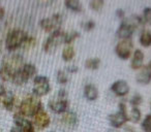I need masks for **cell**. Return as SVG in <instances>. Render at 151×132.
I'll list each match as a JSON object with an SVG mask.
<instances>
[{
  "label": "cell",
  "mask_w": 151,
  "mask_h": 132,
  "mask_svg": "<svg viewBox=\"0 0 151 132\" xmlns=\"http://www.w3.org/2000/svg\"><path fill=\"white\" fill-rule=\"evenodd\" d=\"M16 104V97L12 92H6V94L3 96V105L6 111H13Z\"/></svg>",
  "instance_id": "ac0fdd59"
},
{
  "label": "cell",
  "mask_w": 151,
  "mask_h": 132,
  "mask_svg": "<svg viewBox=\"0 0 151 132\" xmlns=\"http://www.w3.org/2000/svg\"><path fill=\"white\" fill-rule=\"evenodd\" d=\"M63 34L64 32L61 30H56V31L52 32L50 34L47 40L44 44V51L46 53H53L55 52L57 48L60 46L61 44H63Z\"/></svg>",
  "instance_id": "52a82bcc"
},
{
  "label": "cell",
  "mask_w": 151,
  "mask_h": 132,
  "mask_svg": "<svg viewBox=\"0 0 151 132\" xmlns=\"http://www.w3.org/2000/svg\"><path fill=\"white\" fill-rule=\"evenodd\" d=\"M139 40H140L141 46H143L144 48H148V46H151V32L150 31H143L141 33L140 37H139Z\"/></svg>",
  "instance_id": "ffe728a7"
},
{
  "label": "cell",
  "mask_w": 151,
  "mask_h": 132,
  "mask_svg": "<svg viewBox=\"0 0 151 132\" xmlns=\"http://www.w3.org/2000/svg\"><path fill=\"white\" fill-rule=\"evenodd\" d=\"M21 71H22V73H23V76H25L26 80L29 81L30 78H35L37 69H36V67L33 64H31V63H27V64H24L23 66H22Z\"/></svg>",
  "instance_id": "2e32d148"
},
{
  "label": "cell",
  "mask_w": 151,
  "mask_h": 132,
  "mask_svg": "<svg viewBox=\"0 0 151 132\" xmlns=\"http://www.w3.org/2000/svg\"><path fill=\"white\" fill-rule=\"evenodd\" d=\"M142 96H141L140 94H138V93H136V94H134V96L132 97V99H130V103H132V106L134 107H138L139 105L142 103Z\"/></svg>",
  "instance_id": "4dcf8cb0"
},
{
  "label": "cell",
  "mask_w": 151,
  "mask_h": 132,
  "mask_svg": "<svg viewBox=\"0 0 151 132\" xmlns=\"http://www.w3.org/2000/svg\"><path fill=\"white\" fill-rule=\"evenodd\" d=\"M64 5L73 13H81L83 11V5L80 0H64Z\"/></svg>",
  "instance_id": "e0dca14e"
},
{
  "label": "cell",
  "mask_w": 151,
  "mask_h": 132,
  "mask_svg": "<svg viewBox=\"0 0 151 132\" xmlns=\"http://www.w3.org/2000/svg\"><path fill=\"white\" fill-rule=\"evenodd\" d=\"M132 49H134V44H132L130 38L121 39L116 44L115 53L121 60H127L132 55Z\"/></svg>",
  "instance_id": "ba28073f"
},
{
  "label": "cell",
  "mask_w": 151,
  "mask_h": 132,
  "mask_svg": "<svg viewBox=\"0 0 151 132\" xmlns=\"http://www.w3.org/2000/svg\"><path fill=\"white\" fill-rule=\"evenodd\" d=\"M33 95L36 97H42L51 91L49 78L44 76H36L33 80Z\"/></svg>",
  "instance_id": "5b68a950"
},
{
  "label": "cell",
  "mask_w": 151,
  "mask_h": 132,
  "mask_svg": "<svg viewBox=\"0 0 151 132\" xmlns=\"http://www.w3.org/2000/svg\"><path fill=\"white\" fill-rule=\"evenodd\" d=\"M33 117H34V126H35L37 129L44 130L49 127V125H50V123H51L50 116L48 115V113H47L42 107L33 116Z\"/></svg>",
  "instance_id": "30bf717a"
},
{
  "label": "cell",
  "mask_w": 151,
  "mask_h": 132,
  "mask_svg": "<svg viewBox=\"0 0 151 132\" xmlns=\"http://www.w3.org/2000/svg\"><path fill=\"white\" fill-rule=\"evenodd\" d=\"M125 132H136V131H134V129L132 127H130V126H127V127L125 128Z\"/></svg>",
  "instance_id": "d590c367"
},
{
  "label": "cell",
  "mask_w": 151,
  "mask_h": 132,
  "mask_svg": "<svg viewBox=\"0 0 151 132\" xmlns=\"http://www.w3.org/2000/svg\"><path fill=\"white\" fill-rule=\"evenodd\" d=\"M23 65H24L23 58L20 55H13V56L6 57V58H4V60L2 62V66L6 67L13 73H15L19 69H21Z\"/></svg>",
  "instance_id": "9c48e42d"
},
{
  "label": "cell",
  "mask_w": 151,
  "mask_h": 132,
  "mask_svg": "<svg viewBox=\"0 0 151 132\" xmlns=\"http://www.w3.org/2000/svg\"><path fill=\"white\" fill-rule=\"evenodd\" d=\"M75 55H76V52L73 46L67 44V46H64V49H63V51H62V59L65 62H69V61L73 60Z\"/></svg>",
  "instance_id": "d6986e66"
},
{
  "label": "cell",
  "mask_w": 151,
  "mask_h": 132,
  "mask_svg": "<svg viewBox=\"0 0 151 132\" xmlns=\"http://www.w3.org/2000/svg\"><path fill=\"white\" fill-rule=\"evenodd\" d=\"M110 125L114 128H121L128 121L127 107L124 102L119 103V109L115 113L109 116Z\"/></svg>",
  "instance_id": "277c9868"
},
{
  "label": "cell",
  "mask_w": 151,
  "mask_h": 132,
  "mask_svg": "<svg viewBox=\"0 0 151 132\" xmlns=\"http://www.w3.org/2000/svg\"><path fill=\"white\" fill-rule=\"evenodd\" d=\"M57 82L59 84H62V85H65L67 82H68V76L65 71L63 70H59L57 72Z\"/></svg>",
  "instance_id": "4316f807"
},
{
  "label": "cell",
  "mask_w": 151,
  "mask_h": 132,
  "mask_svg": "<svg viewBox=\"0 0 151 132\" xmlns=\"http://www.w3.org/2000/svg\"><path fill=\"white\" fill-rule=\"evenodd\" d=\"M141 128L144 132H151V115L146 116L141 124Z\"/></svg>",
  "instance_id": "484cf974"
},
{
  "label": "cell",
  "mask_w": 151,
  "mask_h": 132,
  "mask_svg": "<svg viewBox=\"0 0 151 132\" xmlns=\"http://www.w3.org/2000/svg\"><path fill=\"white\" fill-rule=\"evenodd\" d=\"M116 16H117V18H119V19H123V18L125 17V11L121 9H117V11H116Z\"/></svg>",
  "instance_id": "d6a6232c"
},
{
  "label": "cell",
  "mask_w": 151,
  "mask_h": 132,
  "mask_svg": "<svg viewBox=\"0 0 151 132\" xmlns=\"http://www.w3.org/2000/svg\"><path fill=\"white\" fill-rule=\"evenodd\" d=\"M81 26H82V28L85 31H91V30L94 29L95 23L92 20H88V21H86V22H83V23L81 24Z\"/></svg>",
  "instance_id": "f546056e"
},
{
  "label": "cell",
  "mask_w": 151,
  "mask_h": 132,
  "mask_svg": "<svg viewBox=\"0 0 151 132\" xmlns=\"http://www.w3.org/2000/svg\"><path fill=\"white\" fill-rule=\"evenodd\" d=\"M150 106H151V102H150Z\"/></svg>",
  "instance_id": "ab89813d"
},
{
  "label": "cell",
  "mask_w": 151,
  "mask_h": 132,
  "mask_svg": "<svg viewBox=\"0 0 151 132\" xmlns=\"http://www.w3.org/2000/svg\"><path fill=\"white\" fill-rule=\"evenodd\" d=\"M143 20L145 23L151 25V7H146L143 11Z\"/></svg>",
  "instance_id": "f1b7e54d"
},
{
  "label": "cell",
  "mask_w": 151,
  "mask_h": 132,
  "mask_svg": "<svg viewBox=\"0 0 151 132\" xmlns=\"http://www.w3.org/2000/svg\"><path fill=\"white\" fill-rule=\"evenodd\" d=\"M84 95L89 101H94L99 97V90L94 85L88 84L84 88Z\"/></svg>",
  "instance_id": "9a60e30c"
},
{
  "label": "cell",
  "mask_w": 151,
  "mask_h": 132,
  "mask_svg": "<svg viewBox=\"0 0 151 132\" xmlns=\"http://www.w3.org/2000/svg\"><path fill=\"white\" fill-rule=\"evenodd\" d=\"M111 91L118 97H124L129 92V86L123 80L116 81L111 86Z\"/></svg>",
  "instance_id": "8fae6325"
},
{
  "label": "cell",
  "mask_w": 151,
  "mask_h": 132,
  "mask_svg": "<svg viewBox=\"0 0 151 132\" xmlns=\"http://www.w3.org/2000/svg\"><path fill=\"white\" fill-rule=\"evenodd\" d=\"M61 24H62V16L60 14H55L51 18H45L40 21V26L44 31L52 32L56 30H60Z\"/></svg>",
  "instance_id": "8992f818"
},
{
  "label": "cell",
  "mask_w": 151,
  "mask_h": 132,
  "mask_svg": "<svg viewBox=\"0 0 151 132\" xmlns=\"http://www.w3.org/2000/svg\"><path fill=\"white\" fill-rule=\"evenodd\" d=\"M143 62H144V53L140 49H136L134 55H132L130 67L134 70H139L143 67Z\"/></svg>",
  "instance_id": "5bb4252c"
},
{
  "label": "cell",
  "mask_w": 151,
  "mask_h": 132,
  "mask_svg": "<svg viewBox=\"0 0 151 132\" xmlns=\"http://www.w3.org/2000/svg\"><path fill=\"white\" fill-rule=\"evenodd\" d=\"M67 93L65 90H60L57 94L56 98H53L49 101L48 106L53 113H64L67 111L68 108V101H67Z\"/></svg>",
  "instance_id": "3957f363"
},
{
  "label": "cell",
  "mask_w": 151,
  "mask_h": 132,
  "mask_svg": "<svg viewBox=\"0 0 151 132\" xmlns=\"http://www.w3.org/2000/svg\"><path fill=\"white\" fill-rule=\"evenodd\" d=\"M136 81L141 85H148L151 82V69L148 65L140 68V71L136 76Z\"/></svg>",
  "instance_id": "7c38bea8"
},
{
  "label": "cell",
  "mask_w": 151,
  "mask_h": 132,
  "mask_svg": "<svg viewBox=\"0 0 151 132\" xmlns=\"http://www.w3.org/2000/svg\"><path fill=\"white\" fill-rule=\"evenodd\" d=\"M42 107V102L36 96H28L21 102L19 107V113L24 117H33Z\"/></svg>",
  "instance_id": "6da1fadb"
},
{
  "label": "cell",
  "mask_w": 151,
  "mask_h": 132,
  "mask_svg": "<svg viewBox=\"0 0 151 132\" xmlns=\"http://www.w3.org/2000/svg\"><path fill=\"white\" fill-rule=\"evenodd\" d=\"M67 72H69V73H76V72L78 71L79 68L76 66V65H71V66H69V67L66 68Z\"/></svg>",
  "instance_id": "1f68e13d"
},
{
  "label": "cell",
  "mask_w": 151,
  "mask_h": 132,
  "mask_svg": "<svg viewBox=\"0 0 151 132\" xmlns=\"http://www.w3.org/2000/svg\"><path fill=\"white\" fill-rule=\"evenodd\" d=\"M4 15H5V11L2 6H0V20H2L4 18Z\"/></svg>",
  "instance_id": "e575fe53"
},
{
  "label": "cell",
  "mask_w": 151,
  "mask_h": 132,
  "mask_svg": "<svg viewBox=\"0 0 151 132\" xmlns=\"http://www.w3.org/2000/svg\"><path fill=\"white\" fill-rule=\"evenodd\" d=\"M141 111L139 107H132L130 109V113H128V121H132V123H138L141 120Z\"/></svg>",
  "instance_id": "603a6c76"
},
{
  "label": "cell",
  "mask_w": 151,
  "mask_h": 132,
  "mask_svg": "<svg viewBox=\"0 0 151 132\" xmlns=\"http://www.w3.org/2000/svg\"><path fill=\"white\" fill-rule=\"evenodd\" d=\"M78 37H80V33L77 31L64 32V34H63V44H66V46L67 44H70Z\"/></svg>",
  "instance_id": "44dd1931"
},
{
  "label": "cell",
  "mask_w": 151,
  "mask_h": 132,
  "mask_svg": "<svg viewBox=\"0 0 151 132\" xmlns=\"http://www.w3.org/2000/svg\"><path fill=\"white\" fill-rule=\"evenodd\" d=\"M99 65H101V60L99 58H90L85 62V67L90 70L99 69Z\"/></svg>",
  "instance_id": "7402d4cb"
},
{
  "label": "cell",
  "mask_w": 151,
  "mask_h": 132,
  "mask_svg": "<svg viewBox=\"0 0 151 132\" xmlns=\"http://www.w3.org/2000/svg\"><path fill=\"white\" fill-rule=\"evenodd\" d=\"M28 34L21 29H14L9 32L5 40V46L9 51H15L23 46L24 41L27 39Z\"/></svg>",
  "instance_id": "7a4b0ae2"
},
{
  "label": "cell",
  "mask_w": 151,
  "mask_h": 132,
  "mask_svg": "<svg viewBox=\"0 0 151 132\" xmlns=\"http://www.w3.org/2000/svg\"><path fill=\"white\" fill-rule=\"evenodd\" d=\"M0 132H2V129H1V128H0Z\"/></svg>",
  "instance_id": "74e56055"
},
{
  "label": "cell",
  "mask_w": 151,
  "mask_h": 132,
  "mask_svg": "<svg viewBox=\"0 0 151 132\" xmlns=\"http://www.w3.org/2000/svg\"><path fill=\"white\" fill-rule=\"evenodd\" d=\"M36 44V39L34 37H32V36H28L27 39L24 41L23 44V48L25 49V50H29V49L33 48L34 46Z\"/></svg>",
  "instance_id": "83f0119b"
},
{
  "label": "cell",
  "mask_w": 151,
  "mask_h": 132,
  "mask_svg": "<svg viewBox=\"0 0 151 132\" xmlns=\"http://www.w3.org/2000/svg\"><path fill=\"white\" fill-rule=\"evenodd\" d=\"M148 66H149V68H150V69H151V60H150V62H149Z\"/></svg>",
  "instance_id": "8d00e7d4"
},
{
  "label": "cell",
  "mask_w": 151,
  "mask_h": 132,
  "mask_svg": "<svg viewBox=\"0 0 151 132\" xmlns=\"http://www.w3.org/2000/svg\"><path fill=\"white\" fill-rule=\"evenodd\" d=\"M105 5V0H90L89 2V6L92 11H99Z\"/></svg>",
  "instance_id": "d4e9b609"
},
{
  "label": "cell",
  "mask_w": 151,
  "mask_h": 132,
  "mask_svg": "<svg viewBox=\"0 0 151 132\" xmlns=\"http://www.w3.org/2000/svg\"><path fill=\"white\" fill-rule=\"evenodd\" d=\"M61 123L65 126V127L69 128H75L78 124V117L75 113L73 111H66L62 115V118H61Z\"/></svg>",
  "instance_id": "4fadbf2b"
},
{
  "label": "cell",
  "mask_w": 151,
  "mask_h": 132,
  "mask_svg": "<svg viewBox=\"0 0 151 132\" xmlns=\"http://www.w3.org/2000/svg\"><path fill=\"white\" fill-rule=\"evenodd\" d=\"M6 89H5V87L3 86V85H1L0 84V97H2V96H4L5 94H6Z\"/></svg>",
  "instance_id": "836d02e7"
},
{
  "label": "cell",
  "mask_w": 151,
  "mask_h": 132,
  "mask_svg": "<svg viewBox=\"0 0 151 132\" xmlns=\"http://www.w3.org/2000/svg\"><path fill=\"white\" fill-rule=\"evenodd\" d=\"M0 98H1V97H0ZM0 103H1V99H0Z\"/></svg>",
  "instance_id": "f35d334b"
},
{
  "label": "cell",
  "mask_w": 151,
  "mask_h": 132,
  "mask_svg": "<svg viewBox=\"0 0 151 132\" xmlns=\"http://www.w3.org/2000/svg\"><path fill=\"white\" fill-rule=\"evenodd\" d=\"M13 76H14V73L11 70H9L6 67H4V66H1V68H0V78H1L3 82L12 81Z\"/></svg>",
  "instance_id": "cb8c5ba5"
}]
</instances>
